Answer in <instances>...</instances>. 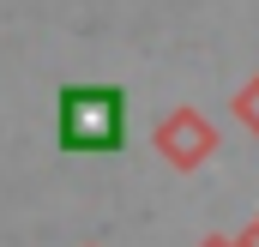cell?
<instances>
[{"mask_svg": "<svg viewBox=\"0 0 259 247\" xmlns=\"http://www.w3.org/2000/svg\"><path fill=\"white\" fill-rule=\"evenodd\" d=\"M157 151H163L175 169H199V163L217 151V127L205 121L199 109L181 103V109H169V115L157 121Z\"/></svg>", "mask_w": 259, "mask_h": 247, "instance_id": "2", "label": "cell"}, {"mask_svg": "<svg viewBox=\"0 0 259 247\" xmlns=\"http://www.w3.org/2000/svg\"><path fill=\"white\" fill-rule=\"evenodd\" d=\"M229 109H235V121L247 127V133H259V72L235 91V97H229Z\"/></svg>", "mask_w": 259, "mask_h": 247, "instance_id": "3", "label": "cell"}, {"mask_svg": "<svg viewBox=\"0 0 259 247\" xmlns=\"http://www.w3.org/2000/svg\"><path fill=\"white\" fill-rule=\"evenodd\" d=\"M193 247H235V235H199Z\"/></svg>", "mask_w": 259, "mask_h": 247, "instance_id": "5", "label": "cell"}, {"mask_svg": "<svg viewBox=\"0 0 259 247\" xmlns=\"http://www.w3.org/2000/svg\"><path fill=\"white\" fill-rule=\"evenodd\" d=\"M55 139L61 151H121L127 139V91L121 85H61L55 91Z\"/></svg>", "mask_w": 259, "mask_h": 247, "instance_id": "1", "label": "cell"}, {"mask_svg": "<svg viewBox=\"0 0 259 247\" xmlns=\"http://www.w3.org/2000/svg\"><path fill=\"white\" fill-rule=\"evenodd\" d=\"M235 247H259V211H253V217H247V229L235 235Z\"/></svg>", "mask_w": 259, "mask_h": 247, "instance_id": "4", "label": "cell"}]
</instances>
